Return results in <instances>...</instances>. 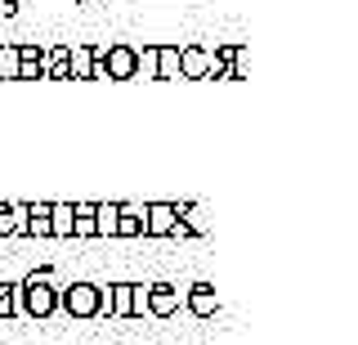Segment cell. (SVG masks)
I'll use <instances>...</instances> for the list:
<instances>
[{
  "label": "cell",
  "instance_id": "cell-1",
  "mask_svg": "<svg viewBox=\"0 0 358 345\" xmlns=\"http://www.w3.org/2000/svg\"><path fill=\"white\" fill-rule=\"evenodd\" d=\"M54 309H59V287L50 283V278H36L31 274L27 283L18 287V314H31V318H50Z\"/></svg>",
  "mask_w": 358,
  "mask_h": 345
},
{
  "label": "cell",
  "instance_id": "cell-2",
  "mask_svg": "<svg viewBox=\"0 0 358 345\" xmlns=\"http://www.w3.org/2000/svg\"><path fill=\"white\" fill-rule=\"evenodd\" d=\"M59 309L72 314V318H99V314H103V287H94V283L63 287V292H59Z\"/></svg>",
  "mask_w": 358,
  "mask_h": 345
},
{
  "label": "cell",
  "instance_id": "cell-3",
  "mask_svg": "<svg viewBox=\"0 0 358 345\" xmlns=\"http://www.w3.org/2000/svg\"><path fill=\"white\" fill-rule=\"evenodd\" d=\"M175 225H179L175 202H152V206H143V233H152V238H166Z\"/></svg>",
  "mask_w": 358,
  "mask_h": 345
},
{
  "label": "cell",
  "instance_id": "cell-4",
  "mask_svg": "<svg viewBox=\"0 0 358 345\" xmlns=\"http://www.w3.org/2000/svg\"><path fill=\"white\" fill-rule=\"evenodd\" d=\"M179 305H184L179 287H171V283H152V287H148V314H157V318H171Z\"/></svg>",
  "mask_w": 358,
  "mask_h": 345
},
{
  "label": "cell",
  "instance_id": "cell-5",
  "mask_svg": "<svg viewBox=\"0 0 358 345\" xmlns=\"http://www.w3.org/2000/svg\"><path fill=\"white\" fill-rule=\"evenodd\" d=\"M210 59H215V54H206L201 45L179 50V76H184V81H201V76L210 72Z\"/></svg>",
  "mask_w": 358,
  "mask_h": 345
},
{
  "label": "cell",
  "instance_id": "cell-6",
  "mask_svg": "<svg viewBox=\"0 0 358 345\" xmlns=\"http://www.w3.org/2000/svg\"><path fill=\"white\" fill-rule=\"evenodd\" d=\"M103 68H108L112 81H130V76H134V50H130V45L103 50Z\"/></svg>",
  "mask_w": 358,
  "mask_h": 345
},
{
  "label": "cell",
  "instance_id": "cell-7",
  "mask_svg": "<svg viewBox=\"0 0 358 345\" xmlns=\"http://www.w3.org/2000/svg\"><path fill=\"white\" fill-rule=\"evenodd\" d=\"M184 305L193 309L197 318H210V314L220 309V300H215V287H210V283H193V287H188V296H184Z\"/></svg>",
  "mask_w": 358,
  "mask_h": 345
},
{
  "label": "cell",
  "instance_id": "cell-8",
  "mask_svg": "<svg viewBox=\"0 0 358 345\" xmlns=\"http://www.w3.org/2000/svg\"><path fill=\"white\" fill-rule=\"evenodd\" d=\"M117 211H121V202L94 206V238H117Z\"/></svg>",
  "mask_w": 358,
  "mask_h": 345
},
{
  "label": "cell",
  "instance_id": "cell-9",
  "mask_svg": "<svg viewBox=\"0 0 358 345\" xmlns=\"http://www.w3.org/2000/svg\"><path fill=\"white\" fill-rule=\"evenodd\" d=\"M22 233H36V238H50V202H36V206H27V216H22Z\"/></svg>",
  "mask_w": 358,
  "mask_h": 345
},
{
  "label": "cell",
  "instance_id": "cell-10",
  "mask_svg": "<svg viewBox=\"0 0 358 345\" xmlns=\"http://www.w3.org/2000/svg\"><path fill=\"white\" fill-rule=\"evenodd\" d=\"M157 81H179V50L157 45Z\"/></svg>",
  "mask_w": 358,
  "mask_h": 345
},
{
  "label": "cell",
  "instance_id": "cell-11",
  "mask_svg": "<svg viewBox=\"0 0 358 345\" xmlns=\"http://www.w3.org/2000/svg\"><path fill=\"white\" fill-rule=\"evenodd\" d=\"M50 238H72V206L50 202Z\"/></svg>",
  "mask_w": 358,
  "mask_h": 345
},
{
  "label": "cell",
  "instance_id": "cell-12",
  "mask_svg": "<svg viewBox=\"0 0 358 345\" xmlns=\"http://www.w3.org/2000/svg\"><path fill=\"white\" fill-rule=\"evenodd\" d=\"M139 233H143V211L121 206L117 211V238H139Z\"/></svg>",
  "mask_w": 358,
  "mask_h": 345
},
{
  "label": "cell",
  "instance_id": "cell-13",
  "mask_svg": "<svg viewBox=\"0 0 358 345\" xmlns=\"http://www.w3.org/2000/svg\"><path fill=\"white\" fill-rule=\"evenodd\" d=\"M22 216H27V206L0 202V238H9V233H22Z\"/></svg>",
  "mask_w": 358,
  "mask_h": 345
},
{
  "label": "cell",
  "instance_id": "cell-14",
  "mask_svg": "<svg viewBox=\"0 0 358 345\" xmlns=\"http://www.w3.org/2000/svg\"><path fill=\"white\" fill-rule=\"evenodd\" d=\"M0 81H18V45H0Z\"/></svg>",
  "mask_w": 358,
  "mask_h": 345
},
{
  "label": "cell",
  "instance_id": "cell-15",
  "mask_svg": "<svg viewBox=\"0 0 358 345\" xmlns=\"http://www.w3.org/2000/svg\"><path fill=\"white\" fill-rule=\"evenodd\" d=\"M18 314V283H0V318Z\"/></svg>",
  "mask_w": 358,
  "mask_h": 345
},
{
  "label": "cell",
  "instance_id": "cell-16",
  "mask_svg": "<svg viewBox=\"0 0 358 345\" xmlns=\"http://www.w3.org/2000/svg\"><path fill=\"white\" fill-rule=\"evenodd\" d=\"M130 314H148V287L134 283V292H130Z\"/></svg>",
  "mask_w": 358,
  "mask_h": 345
}]
</instances>
